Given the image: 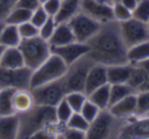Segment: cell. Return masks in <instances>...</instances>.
Returning a JSON list of instances; mask_svg holds the SVG:
<instances>
[{
    "label": "cell",
    "instance_id": "obj_32",
    "mask_svg": "<svg viewBox=\"0 0 149 139\" xmlns=\"http://www.w3.org/2000/svg\"><path fill=\"white\" fill-rule=\"evenodd\" d=\"M65 125L68 128L77 129V130L83 131V132L87 133L90 126V123L82 116L81 112H74Z\"/></svg>",
    "mask_w": 149,
    "mask_h": 139
},
{
    "label": "cell",
    "instance_id": "obj_9",
    "mask_svg": "<svg viewBox=\"0 0 149 139\" xmlns=\"http://www.w3.org/2000/svg\"><path fill=\"white\" fill-rule=\"evenodd\" d=\"M68 24L74 33L76 41L82 43H87L97 33L101 26V24L90 17L83 11L78 13Z\"/></svg>",
    "mask_w": 149,
    "mask_h": 139
},
{
    "label": "cell",
    "instance_id": "obj_42",
    "mask_svg": "<svg viewBox=\"0 0 149 139\" xmlns=\"http://www.w3.org/2000/svg\"><path fill=\"white\" fill-rule=\"evenodd\" d=\"M39 0H19L17 6L23 7V8L29 9V10L33 11L34 9H36L37 7L40 6Z\"/></svg>",
    "mask_w": 149,
    "mask_h": 139
},
{
    "label": "cell",
    "instance_id": "obj_1",
    "mask_svg": "<svg viewBox=\"0 0 149 139\" xmlns=\"http://www.w3.org/2000/svg\"><path fill=\"white\" fill-rule=\"evenodd\" d=\"M87 45L89 47L87 54L95 64L108 66L128 62V47L123 39L120 23L114 20L101 24Z\"/></svg>",
    "mask_w": 149,
    "mask_h": 139
},
{
    "label": "cell",
    "instance_id": "obj_13",
    "mask_svg": "<svg viewBox=\"0 0 149 139\" xmlns=\"http://www.w3.org/2000/svg\"><path fill=\"white\" fill-rule=\"evenodd\" d=\"M81 11L100 24L107 23L113 20L111 5L102 4L95 0H82Z\"/></svg>",
    "mask_w": 149,
    "mask_h": 139
},
{
    "label": "cell",
    "instance_id": "obj_45",
    "mask_svg": "<svg viewBox=\"0 0 149 139\" xmlns=\"http://www.w3.org/2000/svg\"><path fill=\"white\" fill-rule=\"evenodd\" d=\"M139 66H142V68H144L145 71H146L147 73L149 74V58H148V59L145 60L144 62H142V64H139Z\"/></svg>",
    "mask_w": 149,
    "mask_h": 139
},
{
    "label": "cell",
    "instance_id": "obj_37",
    "mask_svg": "<svg viewBox=\"0 0 149 139\" xmlns=\"http://www.w3.org/2000/svg\"><path fill=\"white\" fill-rule=\"evenodd\" d=\"M56 25H57V24H56L54 17H50L49 19L39 28V36L48 41L49 38L52 36V34H53L54 30H55V28H56Z\"/></svg>",
    "mask_w": 149,
    "mask_h": 139
},
{
    "label": "cell",
    "instance_id": "obj_4",
    "mask_svg": "<svg viewBox=\"0 0 149 139\" xmlns=\"http://www.w3.org/2000/svg\"><path fill=\"white\" fill-rule=\"evenodd\" d=\"M19 48L24 56L25 66L33 71L51 55V47L48 41L40 36L22 39Z\"/></svg>",
    "mask_w": 149,
    "mask_h": 139
},
{
    "label": "cell",
    "instance_id": "obj_52",
    "mask_svg": "<svg viewBox=\"0 0 149 139\" xmlns=\"http://www.w3.org/2000/svg\"><path fill=\"white\" fill-rule=\"evenodd\" d=\"M148 116H149V115H148Z\"/></svg>",
    "mask_w": 149,
    "mask_h": 139
},
{
    "label": "cell",
    "instance_id": "obj_14",
    "mask_svg": "<svg viewBox=\"0 0 149 139\" xmlns=\"http://www.w3.org/2000/svg\"><path fill=\"white\" fill-rule=\"evenodd\" d=\"M107 83V68L103 64H94L88 73L84 92L88 95L95 89Z\"/></svg>",
    "mask_w": 149,
    "mask_h": 139
},
{
    "label": "cell",
    "instance_id": "obj_29",
    "mask_svg": "<svg viewBox=\"0 0 149 139\" xmlns=\"http://www.w3.org/2000/svg\"><path fill=\"white\" fill-rule=\"evenodd\" d=\"M87 95L85 92L81 91H72L68 92L64 97L65 101L68 103L70 108L74 112H80L82 106L84 105L85 101L87 100Z\"/></svg>",
    "mask_w": 149,
    "mask_h": 139
},
{
    "label": "cell",
    "instance_id": "obj_50",
    "mask_svg": "<svg viewBox=\"0 0 149 139\" xmlns=\"http://www.w3.org/2000/svg\"><path fill=\"white\" fill-rule=\"evenodd\" d=\"M146 24H147V26H148V29H149V20L147 21V23H146Z\"/></svg>",
    "mask_w": 149,
    "mask_h": 139
},
{
    "label": "cell",
    "instance_id": "obj_5",
    "mask_svg": "<svg viewBox=\"0 0 149 139\" xmlns=\"http://www.w3.org/2000/svg\"><path fill=\"white\" fill-rule=\"evenodd\" d=\"M66 68L68 66L60 59V57L51 53L43 64L33 71L30 89L61 79L65 74Z\"/></svg>",
    "mask_w": 149,
    "mask_h": 139
},
{
    "label": "cell",
    "instance_id": "obj_48",
    "mask_svg": "<svg viewBox=\"0 0 149 139\" xmlns=\"http://www.w3.org/2000/svg\"><path fill=\"white\" fill-rule=\"evenodd\" d=\"M4 22L3 21H0V33H1V31H2V29H3V27H4Z\"/></svg>",
    "mask_w": 149,
    "mask_h": 139
},
{
    "label": "cell",
    "instance_id": "obj_25",
    "mask_svg": "<svg viewBox=\"0 0 149 139\" xmlns=\"http://www.w3.org/2000/svg\"><path fill=\"white\" fill-rule=\"evenodd\" d=\"M133 93H136L132 87L128 84H113L110 85V96H109V106L116 103L120 100L124 99L125 97L131 95ZM108 106V108H109Z\"/></svg>",
    "mask_w": 149,
    "mask_h": 139
},
{
    "label": "cell",
    "instance_id": "obj_28",
    "mask_svg": "<svg viewBox=\"0 0 149 139\" xmlns=\"http://www.w3.org/2000/svg\"><path fill=\"white\" fill-rule=\"evenodd\" d=\"M148 75L149 74L141 66H133L132 72H131V75L129 77L127 84L137 92L139 87L142 85V83L145 81Z\"/></svg>",
    "mask_w": 149,
    "mask_h": 139
},
{
    "label": "cell",
    "instance_id": "obj_16",
    "mask_svg": "<svg viewBox=\"0 0 149 139\" xmlns=\"http://www.w3.org/2000/svg\"><path fill=\"white\" fill-rule=\"evenodd\" d=\"M35 105L31 89H17L13 95V106L15 114H24Z\"/></svg>",
    "mask_w": 149,
    "mask_h": 139
},
{
    "label": "cell",
    "instance_id": "obj_27",
    "mask_svg": "<svg viewBox=\"0 0 149 139\" xmlns=\"http://www.w3.org/2000/svg\"><path fill=\"white\" fill-rule=\"evenodd\" d=\"M15 89H0V117L15 114L13 106Z\"/></svg>",
    "mask_w": 149,
    "mask_h": 139
},
{
    "label": "cell",
    "instance_id": "obj_23",
    "mask_svg": "<svg viewBox=\"0 0 149 139\" xmlns=\"http://www.w3.org/2000/svg\"><path fill=\"white\" fill-rule=\"evenodd\" d=\"M22 41L17 26L4 24L2 31L0 33V44L4 47H19Z\"/></svg>",
    "mask_w": 149,
    "mask_h": 139
},
{
    "label": "cell",
    "instance_id": "obj_2",
    "mask_svg": "<svg viewBox=\"0 0 149 139\" xmlns=\"http://www.w3.org/2000/svg\"><path fill=\"white\" fill-rule=\"evenodd\" d=\"M19 127L17 138L29 139L43 130L49 124L56 122L54 106L35 104L31 110L19 115Z\"/></svg>",
    "mask_w": 149,
    "mask_h": 139
},
{
    "label": "cell",
    "instance_id": "obj_3",
    "mask_svg": "<svg viewBox=\"0 0 149 139\" xmlns=\"http://www.w3.org/2000/svg\"><path fill=\"white\" fill-rule=\"evenodd\" d=\"M126 120L116 117L108 108L101 110L88 129V139L118 138Z\"/></svg>",
    "mask_w": 149,
    "mask_h": 139
},
{
    "label": "cell",
    "instance_id": "obj_26",
    "mask_svg": "<svg viewBox=\"0 0 149 139\" xmlns=\"http://www.w3.org/2000/svg\"><path fill=\"white\" fill-rule=\"evenodd\" d=\"M31 15H32L31 10L23 8V7L17 6L7 15L6 19L4 20V23L15 25V26H19L22 24L26 23V22H29L31 20Z\"/></svg>",
    "mask_w": 149,
    "mask_h": 139
},
{
    "label": "cell",
    "instance_id": "obj_35",
    "mask_svg": "<svg viewBox=\"0 0 149 139\" xmlns=\"http://www.w3.org/2000/svg\"><path fill=\"white\" fill-rule=\"evenodd\" d=\"M100 110H100L97 105H95L93 102H91L87 98V100L85 101L84 105L82 106L80 112H81V115L88 121V122L91 123L95 120V118L98 116V114H99Z\"/></svg>",
    "mask_w": 149,
    "mask_h": 139
},
{
    "label": "cell",
    "instance_id": "obj_31",
    "mask_svg": "<svg viewBox=\"0 0 149 139\" xmlns=\"http://www.w3.org/2000/svg\"><path fill=\"white\" fill-rule=\"evenodd\" d=\"M54 108H55L56 120L61 124H66L70 118L72 117V115L74 114V112L70 108V106L68 105V102L65 101V99H62L57 105L54 106Z\"/></svg>",
    "mask_w": 149,
    "mask_h": 139
},
{
    "label": "cell",
    "instance_id": "obj_36",
    "mask_svg": "<svg viewBox=\"0 0 149 139\" xmlns=\"http://www.w3.org/2000/svg\"><path fill=\"white\" fill-rule=\"evenodd\" d=\"M17 28L22 39H30L39 36V28H37L30 21L17 26Z\"/></svg>",
    "mask_w": 149,
    "mask_h": 139
},
{
    "label": "cell",
    "instance_id": "obj_44",
    "mask_svg": "<svg viewBox=\"0 0 149 139\" xmlns=\"http://www.w3.org/2000/svg\"><path fill=\"white\" fill-rule=\"evenodd\" d=\"M138 91H149V75L145 79V81L142 83V85L139 87ZM137 91V92H138Z\"/></svg>",
    "mask_w": 149,
    "mask_h": 139
},
{
    "label": "cell",
    "instance_id": "obj_40",
    "mask_svg": "<svg viewBox=\"0 0 149 139\" xmlns=\"http://www.w3.org/2000/svg\"><path fill=\"white\" fill-rule=\"evenodd\" d=\"M60 138L63 139H86L87 138V135L86 132L83 131L77 130V129H72V128H68L65 126L63 132H62Z\"/></svg>",
    "mask_w": 149,
    "mask_h": 139
},
{
    "label": "cell",
    "instance_id": "obj_12",
    "mask_svg": "<svg viewBox=\"0 0 149 139\" xmlns=\"http://www.w3.org/2000/svg\"><path fill=\"white\" fill-rule=\"evenodd\" d=\"M88 51H89V47L87 43H82L78 41H74L66 45L51 47V53L60 57V59L66 66H70L72 62L81 58L82 56L86 55Z\"/></svg>",
    "mask_w": 149,
    "mask_h": 139
},
{
    "label": "cell",
    "instance_id": "obj_10",
    "mask_svg": "<svg viewBox=\"0 0 149 139\" xmlns=\"http://www.w3.org/2000/svg\"><path fill=\"white\" fill-rule=\"evenodd\" d=\"M120 28L123 39L128 48L149 40V29L145 22L132 17L128 21L120 23Z\"/></svg>",
    "mask_w": 149,
    "mask_h": 139
},
{
    "label": "cell",
    "instance_id": "obj_20",
    "mask_svg": "<svg viewBox=\"0 0 149 139\" xmlns=\"http://www.w3.org/2000/svg\"><path fill=\"white\" fill-rule=\"evenodd\" d=\"M19 127V115L0 117V139L17 138Z\"/></svg>",
    "mask_w": 149,
    "mask_h": 139
},
{
    "label": "cell",
    "instance_id": "obj_33",
    "mask_svg": "<svg viewBox=\"0 0 149 139\" xmlns=\"http://www.w3.org/2000/svg\"><path fill=\"white\" fill-rule=\"evenodd\" d=\"M132 15L139 21L147 23L149 20V0H139L137 6L132 11Z\"/></svg>",
    "mask_w": 149,
    "mask_h": 139
},
{
    "label": "cell",
    "instance_id": "obj_34",
    "mask_svg": "<svg viewBox=\"0 0 149 139\" xmlns=\"http://www.w3.org/2000/svg\"><path fill=\"white\" fill-rule=\"evenodd\" d=\"M112 15H113V20L118 23L128 21L129 19L133 17L132 11L127 8L126 6H124L120 1L114 2L112 5Z\"/></svg>",
    "mask_w": 149,
    "mask_h": 139
},
{
    "label": "cell",
    "instance_id": "obj_24",
    "mask_svg": "<svg viewBox=\"0 0 149 139\" xmlns=\"http://www.w3.org/2000/svg\"><path fill=\"white\" fill-rule=\"evenodd\" d=\"M109 96L110 84L107 83L92 91L90 94H88L87 97L90 101L93 102L95 105H97L100 110H106L109 106Z\"/></svg>",
    "mask_w": 149,
    "mask_h": 139
},
{
    "label": "cell",
    "instance_id": "obj_43",
    "mask_svg": "<svg viewBox=\"0 0 149 139\" xmlns=\"http://www.w3.org/2000/svg\"><path fill=\"white\" fill-rule=\"evenodd\" d=\"M138 1L139 0H120V2L128 9H130L131 11H133L135 9V7L138 4Z\"/></svg>",
    "mask_w": 149,
    "mask_h": 139
},
{
    "label": "cell",
    "instance_id": "obj_6",
    "mask_svg": "<svg viewBox=\"0 0 149 139\" xmlns=\"http://www.w3.org/2000/svg\"><path fill=\"white\" fill-rule=\"evenodd\" d=\"M94 64L95 62L93 61V59L88 54H86L68 66L65 74L62 77L66 91L84 92L88 73Z\"/></svg>",
    "mask_w": 149,
    "mask_h": 139
},
{
    "label": "cell",
    "instance_id": "obj_8",
    "mask_svg": "<svg viewBox=\"0 0 149 139\" xmlns=\"http://www.w3.org/2000/svg\"><path fill=\"white\" fill-rule=\"evenodd\" d=\"M33 70L28 66L7 68L0 66V89H30Z\"/></svg>",
    "mask_w": 149,
    "mask_h": 139
},
{
    "label": "cell",
    "instance_id": "obj_38",
    "mask_svg": "<svg viewBox=\"0 0 149 139\" xmlns=\"http://www.w3.org/2000/svg\"><path fill=\"white\" fill-rule=\"evenodd\" d=\"M49 17H50L47 15V13L44 10L42 5H40L39 7H37V8L34 9V10L32 11V15H31L30 22H31L32 24H34L37 28H40L48 19H49Z\"/></svg>",
    "mask_w": 149,
    "mask_h": 139
},
{
    "label": "cell",
    "instance_id": "obj_46",
    "mask_svg": "<svg viewBox=\"0 0 149 139\" xmlns=\"http://www.w3.org/2000/svg\"><path fill=\"white\" fill-rule=\"evenodd\" d=\"M97 2L99 3H102V4H107V5H113V0H95Z\"/></svg>",
    "mask_w": 149,
    "mask_h": 139
},
{
    "label": "cell",
    "instance_id": "obj_49",
    "mask_svg": "<svg viewBox=\"0 0 149 139\" xmlns=\"http://www.w3.org/2000/svg\"><path fill=\"white\" fill-rule=\"evenodd\" d=\"M45 1H47V0H39V2H40V4H43Z\"/></svg>",
    "mask_w": 149,
    "mask_h": 139
},
{
    "label": "cell",
    "instance_id": "obj_22",
    "mask_svg": "<svg viewBox=\"0 0 149 139\" xmlns=\"http://www.w3.org/2000/svg\"><path fill=\"white\" fill-rule=\"evenodd\" d=\"M128 62L133 66H139L149 58V40L141 42L128 48L127 51Z\"/></svg>",
    "mask_w": 149,
    "mask_h": 139
},
{
    "label": "cell",
    "instance_id": "obj_51",
    "mask_svg": "<svg viewBox=\"0 0 149 139\" xmlns=\"http://www.w3.org/2000/svg\"><path fill=\"white\" fill-rule=\"evenodd\" d=\"M118 1H120V0H113V2H118Z\"/></svg>",
    "mask_w": 149,
    "mask_h": 139
},
{
    "label": "cell",
    "instance_id": "obj_7",
    "mask_svg": "<svg viewBox=\"0 0 149 139\" xmlns=\"http://www.w3.org/2000/svg\"><path fill=\"white\" fill-rule=\"evenodd\" d=\"M31 91L35 100V104L47 106H56L62 99H64L68 93L62 78L32 88Z\"/></svg>",
    "mask_w": 149,
    "mask_h": 139
},
{
    "label": "cell",
    "instance_id": "obj_15",
    "mask_svg": "<svg viewBox=\"0 0 149 139\" xmlns=\"http://www.w3.org/2000/svg\"><path fill=\"white\" fill-rule=\"evenodd\" d=\"M136 93H133L116 103L110 105L108 110L118 118L127 120L136 116Z\"/></svg>",
    "mask_w": 149,
    "mask_h": 139
},
{
    "label": "cell",
    "instance_id": "obj_41",
    "mask_svg": "<svg viewBox=\"0 0 149 139\" xmlns=\"http://www.w3.org/2000/svg\"><path fill=\"white\" fill-rule=\"evenodd\" d=\"M60 3H61V0H47L41 5L49 17H54L59 10Z\"/></svg>",
    "mask_w": 149,
    "mask_h": 139
},
{
    "label": "cell",
    "instance_id": "obj_47",
    "mask_svg": "<svg viewBox=\"0 0 149 139\" xmlns=\"http://www.w3.org/2000/svg\"><path fill=\"white\" fill-rule=\"evenodd\" d=\"M4 49H5L4 46L1 45V44H0V59H1V56H2V54H3V51H4Z\"/></svg>",
    "mask_w": 149,
    "mask_h": 139
},
{
    "label": "cell",
    "instance_id": "obj_30",
    "mask_svg": "<svg viewBox=\"0 0 149 139\" xmlns=\"http://www.w3.org/2000/svg\"><path fill=\"white\" fill-rule=\"evenodd\" d=\"M136 117L149 115V91L136 92Z\"/></svg>",
    "mask_w": 149,
    "mask_h": 139
},
{
    "label": "cell",
    "instance_id": "obj_17",
    "mask_svg": "<svg viewBox=\"0 0 149 139\" xmlns=\"http://www.w3.org/2000/svg\"><path fill=\"white\" fill-rule=\"evenodd\" d=\"M74 41H76V39L70 25L68 23H61L56 25L53 34L48 40V43L50 47H57V46L66 45Z\"/></svg>",
    "mask_w": 149,
    "mask_h": 139
},
{
    "label": "cell",
    "instance_id": "obj_11",
    "mask_svg": "<svg viewBox=\"0 0 149 139\" xmlns=\"http://www.w3.org/2000/svg\"><path fill=\"white\" fill-rule=\"evenodd\" d=\"M118 138L149 139V116L127 119Z\"/></svg>",
    "mask_w": 149,
    "mask_h": 139
},
{
    "label": "cell",
    "instance_id": "obj_39",
    "mask_svg": "<svg viewBox=\"0 0 149 139\" xmlns=\"http://www.w3.org/2000/svg\"><path fill=\"white\" fill-rule=\"evenodd\" d=\"M17 2L19 0H0V21L4 22L10 11L17 7Z\"/></svg>",
    "mask_w": 149,
    "mask_h": 139
},
{
    "label": "cell",
    "instance_id": "obj_21",
    "mask_svg": "<svg viewBox=\"0 0 149 139\" xmlns=\"http://www.w3.org/2000/svg\"><path fill=\"white\" fill-rule=\"evenodd\" d=\"M0 66L7 68H19L25 66V60L19 47H5L0 59Z\"/></svg>",
    "mask_w": 149,
    "mask_h": 139
},
{
    "label": "cell",
    "instance_id": "obj_18",
    "mask_svg": "<svg viewBox=\"0 0 149 139\" xmlns=\"http://www.w3.org/2000/svg\"><path fill=\"white\" fill-rule=\"evenodd\" d=\"M107 68V81L110 85L113 84H126L132 72L133 64H120L108 66Z\"/></svg>",
    "mask_w": 149,
    "mask_h": 139
},
{
    "label": "cell",
    "instance_id": "obj_19",
    "mask_svg": "<svg viewBox=\"0 0 149 139\" xmlns=\"http://www.w3.org/2000/svg\"><path fill=\"white\" fill-rule=\"evenodd\" d=\"M81 3L82 0H61L59 10L54 17L56 24L68 23L81 11Z\"/></svg>",
    "mask_w": 149,
    "mask_h": 139
}]
</instances>
